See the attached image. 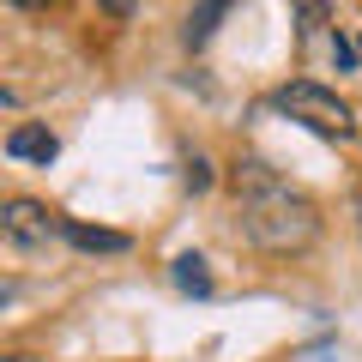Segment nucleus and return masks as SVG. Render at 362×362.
<instances>
[{
    "instance_id": "6",
    "label": "nucleus",
    "mask_w": 362,
    "mask_h": 362,
    "mask_svg": "<svg viewBox=\"0 0 362 362\" xmlns=\"http://www.w3.org/2000/svg\"><path fill=\"white\" fill-rule=\"evenodd\" d=\"M66 242H73V247H90V254H121V247H127V235L90 230V223H66Z\"/></svg>"
},
{
    "instance_id": "8",
    "label": "nucleus",
    "mask_w": 362,
    "mask_h": 362,
    "mask_svg": "<svg viewBox=\"0 0 362 362\" xmlns=\"http://www.w3.org/2000/svg\"><path fill=\"white\" fill-rule=\"evenodd\" d=\"M97 6H103L109 18H133V6H139V0H97Z\"/></svg>"
},
{
    "instance_id": "1",
    "label": "nucleus",
    "mask_w": 362,
    "mask_h": 362,
    "mask_svg": "<svg viewBox=\"0 0 362 362\" xmlns=\"http://www.w3.org/2000/svg\"><path fill=\"white\" fill-rule=\"evenodd\" d=\"M235 211H242V235L272 259H296L320 242V206L308 194H296L284 175L259 157H242L230 175Z\"/></svg>"
},
{
    "instance_id": "4",
    "label": "nucleus",
    "mask_w": 362,
    "mask_h": 362,
    "mask_svg": "<svg viewBox=\"0 0 362 362\" xmlns=\"http://www.w3.org/2000/svg\"><path fill=\"white\" fill-rule=\"evenodd\" d=\"M54 151H61V139H54L49 127H13L6 133V157H18V163H54Z\"/></svg>"
},
{
    "instance_id": "3",
    "label": "nucleus",
    "mask_w": 362,
    "mask_h": 362,
    "mask_svg": "<svg viewBox=\"0 0 362 362\" xmlns=\"http://www.w3.org/2000/svg\"><path fill=\"white\" fill-rule=\"evenodd\" d=\"M0 235H6V247L13 254H42V247L54 242V235H66V223L54 218L42 199H6V211H0Z\"/></svg>"
},
{
    "instance_id": "5",
    "label": "nucleus",
    "mask_w": 362,
    "mask_h": 362,
    "mask_svg": "<svg viewBox=\"0 0 362 362\" xmlns=\"http://www.w3.org/2000/svg\"><path fill=\"white\" fill-rule=\"evenodd\" d=\"M235 0H199L194 13H187V49H206L211 42V30H218V18L230 13Z\"/></svg>"
},
{
    "instance_id": "2",
    "label": "nucleus",
    "mask_w": 362,
    "mask_h": 362,
    "mask_svg": "<svg viewBox=\"0 0 362 362\" xmlns=\"http://www.w3.org/2000/svg\"><path fill=\"white\" fill-rule=\"evenodd\" d=\"M272 103L284 109L290 121H302L308 133H320V139H350L356 133V115H350V103L338 97V90H326V85H314V78H290Z\"/></svg>"
},
{
    "instance_id": "10",
    "label": "nucleus",
    "mask_w": 362,
    "mask_h": 362,
    "mask_svg": "<svg viewBox=\"0 0 362 362\" xmlns=\"http://www.w3.org/2000/svg\"><path fill=\"white\" fill-rule=\"evenodd\" d=\"M356 230H362V199H356Z\"/></svg>"
},
{
    "instance_id": "7",
    "label": "nucleus",
    "mask_w": 362,
    "mask_h": 362,
    "mask_svg": "<svg viewBox=\"0 0 362 362\" xmlns=\"http://www.w3.org/2000/svg\"><path fill=\"white\" fill-rule=\"evenodd\" d=\"M175 290H187V296H211V272L199 254H181L175 259Z\"/></svg>"
},
{
    "instance_id": "9",
    "label": "nucleus",
    "mask_w": 362,
    "mask_h": 362,
    "mask_svg": "<svg viewBox=\"0 0 362 362\" xmlns=\"http://www.w3.org/2000/svg\"><path fill=\"white\" fill-rule=\"evenodd\" d=\"M18 13H54V6H61V0H13Z\"/></svg>"
},
{
    "instance_id": "11",
    "label": "nucleus",
    "mask_w": 362,
    "mask_h": 362,
    "mask_svg": "<svg viewBox=\"0 0 362 362\" xmlns=\"http://www.w3.org/2000/svg\"><path fill=\"white\" fill-rule=\"evenodd\" d=\"M6 362H37V356H6Z\"/></svg>"
}]
</instances>
